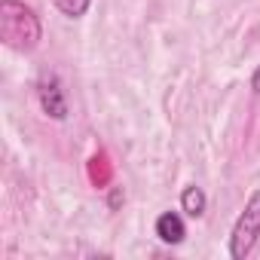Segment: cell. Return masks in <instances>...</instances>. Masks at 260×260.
Wrapping results in <instances>:
<instances>
[{"instance_id": "obj_5", "label": "cell", "mask_w": 260, "mask_h": 260, "mask_svg": "<svg viewBox=\"0 0 260 260\" xmlns=\"http://www.w3.org/2000/svg\"><path fill=\"white\" fill-rule=\"evenodd\" d=\"M205 205H208V199H205L202 187H196V184L184 187V193H181V208H184L190 217H202V214H205Z\"/></svg>"}, {"instance_id": "obj_2", "label": "cell", "mask_w": 260, "mask_h": 260, "mask_svg": "<svg viewBox=\"0 0 260 260\" xmlns=\"http://www.w3.org/2000/svg\"><path fill=\"white\" fill-rule=\"evenodd\" d=\"M260 239V190L251 193V199L245 202L239 220L233 223V233H230V257L233 260H245L254 245Z\"/></svg>"}, {"instance_id": "obj_7", "label": "cell", "mask_w": 260, "mask_h": 260, "mask_svg": "<svg viewBox=\"0 0 260 260\" xmlns=\"http://www.w3.org/2000/svg\"><path fill=\"white\" fill-rule=\"evenodd\" d=\"M251 92H257V95H260V64H257V71L251 74Z\"/></svg>"}, {"instance_id": "obj_1", "label": "cell", "mask_w": 260, "mask_h": 260, "mask_svg": "<svg viewBox=\"0 0 260 260\" xmlns=\"http://www.w3.org/2000/svg\"><path fill=\"white\" fill-rule=\"evenodd\" d=\"M43 37L40 19L31 7L22 0H0V40L16 52H31L37 49Z\"/></svg>"}, {"instance_id": "obj_3", "label": "cell", "mask_w": 260, "mask_h": 260, "mask_svg": "<svg viewBox=\"0 0 260 260\" xmlns=\"http://www.w3.org/2000/svg\"><path fill=\"white\" fill-rule=\"evenodd\" d=\"M37 98H40V107H43L46 116H52V119L68 116V101H64V92H61L58 80H43L37 86Z\"/></svg>"}, {"instance_id": "obj_6", "label": "cell", "mask_w": 260, "mask_h": 260, "mask_svg": "<svg viewBox=\"0 0 260 260\" xmlns=\"http://www.w3.org/2000/svg\"><path fill=\"white\" fill-rule=\"evenodd\" d=\"M55 4V10L61 13V16H68V19H83L86 13H89V7H92V0H52Z\"/></svg>"}, {"instance_id": "obj_4", "label": "cell", "mask_w": 260, "mask_h": 260, "mask_svg": "<svg viewBox=\"0 0 260 260\" xmlns=\"http://www.w3.org/2000/svg\"><path fill=\"white\" fill-rule=\"evenodd\" d=\"M153 230H156V239L162 245H181L184 236H187V226H184V220H181L178 211H162L156 217V226Z\"/></svg>"}]
</instances>
